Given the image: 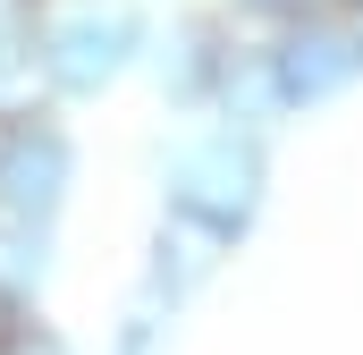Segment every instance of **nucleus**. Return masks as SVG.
<instances>
[]
</instances>
